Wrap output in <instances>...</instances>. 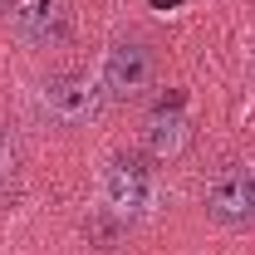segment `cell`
Instances as JSON below:
<instances>
[{
    "mask_svg": "<svg viewBox=\"0 0 255 255\" xmlns=\"http://www.w3.org/2000/svg\"><path fill=\"white\" fill-rule=\"evenodd\" d=\"M103 103H108L103 84L94 74H84V69H54V74H44L34 84V113H39V123L54 128V132L89 128L103 113Z\"/></svg>",
    "mask_w": 255,
    "mask_h": 255,
    "instance_id": "6da1fadb",
    "label": "cell"
},
{
    "mask_svg": "<svg viewBox=\"0 0 255 255\" xmlns=\"http://www.w3.org/2000/svg\"><path fill=\"white\" fill-rule=\"evenodd\" d=\"M157 206H162V177L152 157L118 152L103 167V216H113L118 226H132L142 216H152Z\"/></svg>",
    "mask_w": 255,
    "mask_h": 255,
    "instance_id": "7a4b0ae2",
    "label": "cell"
},
{
    "mask_svg": "<svg viewBox=\"0 0 255 255\" xmlns=\"http://www.w3.org/2000/svg\"><path fill=\"white\" fill-rule=\"evenodd\" d=\"M152 79H157V49H152V39L123 34V39L108 44V54H103V79H98L108 98L132 103V98H142L152 89Z\"/></svg>",
    "mask_w": 255,
    "mask_h": 255,
    "instance_id": "3957f363",
    "label": "cell"
},
{
    "mask_svg": "<svg viewBox=\"0 0 255 255\" xmlns=\"http://www.w3.org/2000/svg\"><path fill=\"white\" fill-rule=\"evenodd\" d=\"M206 211L221 226H246L255 221V172L241 162H226L206 182Z\"/></svg>",
    "mask_w": 255,
    "mask_h": 255,
    "instance_id": "277c9868",
    "label": "cell"
},
{
    "mask_svg": "<svg viewBox=\"0 0 255 255\" xmlns=\"http://www.w3.org/2000/svg\"><path fill=\"white\" fill-rule=\"evenodd\" d=\"M69 20H74L69 0H15L10 5V25H15V34L30 49H54V44H64L69 39Z\"/></svg>",
    "mask_w": 255,
    "mask_h": 255,
    "instance_id": "5b68a950",
    "label": "cell"
},
{
    "mask_svg": "<svg viewBox=\"0 0 255 255\" xmlns=\"http://www.w3.org/2000/svg\"><path fill=\"white\" fill-rule=\"evenodd\" d=\"M187 147H191L187 113H177V108H157V113L147 118V128H142V157H152L157 167H167V162L182 157Z\"/></svg>",
    "mask_w": 255,
    "mask_h": 255,
    "instance_id": "8992f818",
    "label": "cell"
},
{
    "mask_svg": "<svg viewBox=\"0 0 255 255\" xmlns=\"http://www.w3.org/2000/svg\"><path fill=\"white\" fill-rule=\"evenodd\" d=\"M20 177H25V142L20 132L0 118V201H10L20 191Z\"/></svg>",
    "mask_w": 255,
    "mask_h": 255,
    "instance_id": "52a82bcc",
    "label": "cell"
},
{
    "mask_svg": "<svg viewBox=\"0 0 255 255\" xmlns=\"http://www.w3.org/2000/svg\"><path fill=\"white\" fill-rule=\"evenodd\" d=\"M5 5H10V0H0V10H5Z\"/></svg>",
    "mask_w": 255,
    "mask_h": 255,
    "instance_id": "ba28073f",
    "label": "cell"
}]
</instances>
